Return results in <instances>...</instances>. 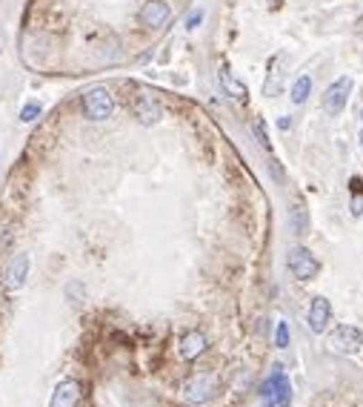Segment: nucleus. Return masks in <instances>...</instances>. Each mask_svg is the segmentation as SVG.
<instances>
[{
	"mask_svg": "<svg viewBox=\"0 0 363 407\" xmlns=\"http://www.w3.org/2000/svg\"><path fill=\"white\" fill-rule=\"evenodd\" d=\"M132 115L137 118L143 127H155L160 118H163V106H160V101L155 98V95L137 89L135 98H132Z\"/></svg>",
	"mask_w": 363,
	"mask_h": 407,
	"instance_id": "39448f33",
	"label": "nucleus"
},
{
	"mask_svg": "<svg viewBox=\"0 0 363 407\" xmlns=\"http://www.w3.org/2000/svg\"><path fill=\"white\" fill-rule=\"evenodd\" d=\"M286 267L298 281H312V278H318V273H321V261L314 258V253L306 250V247H292L289 255H286Z\"/></svg>",
	"mask_w": 363,
	"mask_h": 407,
	"instance_id": "20e7f679",
	"label": "nucleus"
},
{
	"mask_svg": "<svg viewBox=\"0 0 363 407\" xmlns=\"http://www.w3.org/2000/svg\"><path fill=\"white\" fill-rule=\"evenodd\" d=\"M357 118H360V124H363V106H360V109H357Z\"/></svg>",
	"mask_w": 363,
	"mask_h": 407,
	"instance_id": "4be33fe9",
	"label": "nucleus"
},
{
	"mask_svg": "<svg viewBox=\"0 0 363 407\" xmlns=\"http://www.w3.org/2000/svg\"><path fill=\"white\" fill-rule=\"evenodd\" d=\"M289 404H292V381H289L283 365H275L260 385V407H289Z\"/></svg>",
	"mask_w": 363,
	"mask_h": 407,
	"instance_id": "f257e3e1",
	"label": "nucleus"
},
{
	"mask_svg": "<svg viewBox=\"0 0 363 407\" xmlns=\"http://www.w3.org/2000/svg\"><path fill=\"white\" fill-rule=\"evenodd\" d=\"M349 189H352V195H363V178H349Z\"/></svg>",
	"mask_w": 363,
	"mask_h": 407,
	"instance_id": "aec40b11",
	"label": "nucleus"
},
{
	"mask_svg": "<svg viewBox=\"0 0 363 407\" xmlns=\"http://www.w3.org/2000/svg\"><path fill=\"white\" fill-rule=\"evenodd\" d=\"M326 347L335 353V356H360L363 353V330L352 327V324H337L332 333H329V339H326Z\"/></svg>",
	"mask_w": 363,
	"mask_h": 407,
	"instance_id": "7ed1b4c3",
	"label": "nucleus"
},
{
	"mask_svg": "<svg viewBox=\"0 0 363 407\" xmlns=\"http://www.w3.org/2000/svg\"><path fill=\"white\" fill-rule=\"evenodd\" d=\"M81 112L89 121H109L115 115V95L106 86H89L81 95Z\"/></svg>",
	"mask_w": 363,
	"mask_h": 407,
	"instance_id": "f03ea898",
	"label": "nucleus"
},
{
	"mask_svg": "<svg viewBox=\"0 0 363 407\" xmlns=\"http://www.w3.org/2000/svg\"><path fill=\"white\" fill-rule=\"evenodd\" d=\"M352 78H337L335 83H329L326 86V92H323V112L326 115H341L344 109H346V104H349V95H352Z\"/></svg>",
	"mask_w": 363,
	"mask_h": 407,
	"instance_id": "423d86ee",
	"label": "nucleus"
},
{
	"mask_svg": "<svg viewBox=\"0 0 363 407\" xmlns=\"http://www.w3.org/2000/svg\"><path fill=\"white\" fill-rule=\"evenodd\" d=\"M201 23H203V9H198V12H192V15L186 17V29H189V32H195V29L201 26Z\"/></svg>",
	"mask_w": 363,
	"mask_h": 407,
	"instance_id": "6ab92c4d",
	"label": "nucleus"
},
{
	"mask_svg": "<svg viewBox=\"0 0 363 407\" xmlns=\"http://www.w3.org/2000/svg\"><path fill=\"white\" fill-rule=\"evenodd\" d=\"M289 339H292V336H289V324H286V321H278V324H275V344H278L280 350H286V347H289Z\"/></svg>",
	"mask_w": 363,
	"mask_h": 407,
	"instance_id": "a211bd4d",
	"label": "nucleus"
},
{
	"mask_svg": "<svg viewBox=\"0 0 363 407\" xmlns=\"http://www.w3.org/2000/svg\"><path fill=\"white\" fill-rule=\"evenodd\" d=\"M137 20H140L143 29L158 32V29L166 26L169 20H172V6H169L166 0H146V3H143V9L137 12Z\"/></svg>",
	"mask_w": 363,
	"mask_h": 407,
	"instance_id": "0eeeda50",
	"label": "nucleus"
},
{
	"mask_svg": "<svg viewBox=\"0 0 363 407\" xmlns=\"http://www.w3.org/2000/svg\"><path fill=\"white\" fill-rule=\"evenodd\" d=\"M214 393H217V378H214L212 373H198V376H192V378L186 381V388H183V396H186V401H192V404H206V401L214 399Z\"/></svg>",
	"mask_w": 363,
	"mask_h": 407,
	"instance_id": "6e6552de",
	"label": "nucleus"
},
{
	"mask_svg": "<svg viewBox=\"0 0 363 407\" xmlns=\"http://www.w3.org/2000/svg\"><path fill=\"white\" fill-rule=\"evenodd\" d=\"M360 143H363V132H360Z\"/></svg>",
	"mask_w": 363,
	"mask_h": 407,
	"instance_id": "5701e85b",
	"label": "nucleus"
},
{
	"mask_svg": "<svg viewBox=\"0 0 363 407\" xmlns=\"http://www.w3.org/2000/svg\"><path fill=\"white\" fill-rule=\"evenodd\" d=\"M43 115V106L37 104V101H29V104H23V109H20V124H35L37 118Z\"/></svg>",
	"mask_w": 363,
	"mask_h": 407,
	"instance_id": "f3484780",
	"label": "nucleus"
},
{
	"mask_svg": "<svg viewBox=\"0 0 363 407\" xmlns=\"http://www.w3.org/2000/svg\"><path fill=\"white\" fill-rule=\"evenodd\" d=\"M83 399V385L78 378H63L55 385L52 390V399H49V407H78Z\"/></svg>",
	"mask_w": 363,
	"mask_h": 407,
	"instance_id": "1a4fd4ad",
	"label": "nucleus"
},
{
	"mask_svg": "<svg viewBox=\"0 0 363 407\" xmlns=\"http://www.w3.org/2000/svg\"><path fill=\"white\" fill-rule=\"evenodd\" d=\"M352 215H355V218H360V215H363V195L352 198Z\"/></svg>",
	"mask_w": 363,
	"mask_h": 407,
	"instance_id": "412c9836",
	"label": "nucleus"
},
{
	"mask_svg": "<svg viewBox=\"0 0 363 407\" xmlns=\"http://www.w3.org/2000/svg\"><path fill=\"white\" fill-rule=\"evenodd\" d=\"M217 81H221V89H223V95H229L232 101L246 104L249 92H246V86H244V83H240V81L235 78V72L229 69V63H226V61H221V66H217Z\"/></svg>",
	"mask_w": 363,
	"mask_h": 407,
	"instance_id": "f8f14e48",
	"label": "nucleus"
},
{
	"mask_svg": "<svg viewBox=\"0 0 363 407\" xmlns=\"http://www.w3.org/2000/svg\"><path fill=\"white\" fill-rule=\"evenodd\" d=\"M283 61H286V55L278 52L269 61V66H266V69H269V72H266V81H263V95H266V98H278L280 89H283V72H280Z\"/></svg>",
	"mask_w": 363,
	"mask_h": 407,
	"instance_id": "ddd939ff",
	"label": "nucleus"
},
{
	"mask_svg": "<svg viewBox=\"0 0 363 407\" xmlns=\"http://www.w3.org/2000/svg\"><path fill=\"white\" fill-rule=\"evenodd\" d=\"M289 227H292V232H295L298 238L309 235V227H312V221H309V212H306L303 201H298L292 209H289Z\"/></svg>",
	"mask_w": 363,
	"mask_h": 407,
	"instance_id": "2eb2a0df",
	"label": "nucleus"
},
{
	"mask_svg": "<svg viewBox=\"0 0 363 407\" xmlns=\"http://www.w3.org/2000/svg\"><path fill=\"white\" fill-rule=\"evenodd\" d=\"M329 321H332V304H329V298L326 296H314L309 301V310H306V324H309V330L321 336V333H326Z\"/></svg>",
	"mask_w": 363,
	"mask_h": 407,
	"instance_id": "9d476101",
	"label": "nucleus"
},
{
	"mask_svg": "<svg viewBox=\"0 0 363 407\" xmlns=\"http://www.w3.org/2000/svg\"><path fill=\"white\" fill-rule=\"evenodd\" d=\"M278 3H280V0H275V6H278Z\"/></svg>",
	"mask_w": 363,
	"mask_h": 407,
	"instance_id": "b1692460",
	"label": "nucleus"
},
{
	"mask_svg": "<svg viewBox=\"0 0 363 407\" xmlns=\"http://www.w3.org/2000/svg\"><path fill=\"white\" fill-rule=\"evenodd\" d=\"M29 267H32V261H29L26 253H20V255L12 258V264H9V270H6V290H9V293H17V290H23V287H26Z\"/></svg>",
	"mask_w": 363,
	"mask_h": 407,
	"instance_id": "9b49d317",
	"label": "nucleus"
},
{
	"mask_svg": "<svg viewBox=\"0 0 363 407\" xmlns=\"http://www.w3.org/2000/svg\"><path fill=\"white\" fill-rule=\"evenodd\" d=\"M206 347H209V342H206V336L201 330H189L186 336L180 339V356L186 358V362H195L198 356L206 353Z\"/></svg>",
	"mask_w": 363,
	"mask_h": 407,
	"instance_id": "4468645a",
	"label": "nucleus"
},
{
	"mask_svg": "<svg viewBox=\"0 0 363 407\" xmlns=\"http://www.w3.org/2000/svg\"><path fill=\"white\" fill-rule=\"evenodd\" d=\"M312 86H314V81H312V75H301L295 83H292V89H289V95H292V104H306L309 101V95H312Z\"/></svg>",
	"mask_w": 363,
	"mask_h": 407,
	"instance_id": "dca6fc26",
	"label": "nucleus"
}]
</instances>
